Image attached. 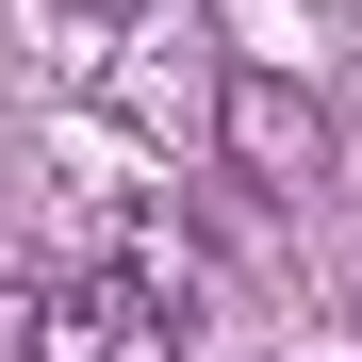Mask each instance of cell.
I'll return each instance as SVG.
<instances>
[{
	"label": "cell",
	"instance_id": "obj_1",
	"mask_svg": "<svg viewBox=\"0 0 362 362\" xmlns=\"http://www.w3.org/2000/svg\"><path fill=\"white\" fill-rule=\"evenodd\" d=\"M0 329H17V362H181V296L165 280H0Z\"/></svg>",
	"mask_w": 362,
	"mask_h": 362
},
{
	"label": "cell",
	"instance_id": "obj_2",
	"mask_svg": "<svg viewBox=\"0 0 362 362\" xmlns=\"http://www.w3.org/2000/svg\"><path fill=\"white\" fill-rule=\"evenodd\" d=\"M214 148H230V181H264V198H313L329 181V99L296 66H230L214 83Z\"/></svg>",
	"mask_w": 362,
	"mask_h": 362
},
{
	"label": "cell",
	"instance_id": "obj_3",
	"mask_svg": "<svg viewBox=\"0 0 362 362\" xmlns=\"http://www.w3.org/2000/svg\"><path fill=\"white\" fill-rule=\"evenodd\" d=\"M49 17H83V33H115V17H132V0H49Z\"/></svg>",
	"mask_w": 362,
	"mask_h": 362
}]
</instances>
